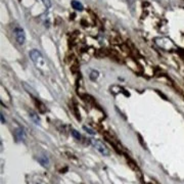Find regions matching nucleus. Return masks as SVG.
<instances>
[{
    "mask_svg": "<svg viewBox=\"0 0 184 184\" xmlns=\"http://www.w3.org/2000/svg\"><path fill=\"white\" fill-rule=\"evenodd\" d=\"M97 77H98V72H96V71H92L91 74H90V79H92V80H95Z\"/></svg>",
    "mask_w": 184,
    "mask_h": 184,
    "instance_id": "10",
    "label": "nucleus"
},
{
    "mask_svg": "<svg viewBox=\"0 0 184 184\" xmlns=\"http://www.w3.org/2000/svg\"><path fill=\"white\" fill-rule=\"evenodd\" d=\"M38 160H39V163L41 164L42 166H44V167H48L49 159H48L46 156H40V158L38 159Z\"/></svg>",
    "mask_w": 184,
    "mask_h": 184,
    "instance_id": "6",
    "label": "nucleus"
},
{
    "mask_svg": "<svg viewBox=\"0 0 184 184\" xmlns=\"http://www.w3.org/2000/svg\"><path fill=\"white\" fill-rule=\"evenodd\" d=\"M15 36L16 42H18L19 45L25 44V42H26V34H25V31L22 28H19V27L15 28Z\"/></svg>",
    "mask_w": 184,
    "mask_h": 184,
    "instance_id": "3",
    "label": "nucleus"
},
{
    "mask_svg": "<svg viewBox=\"0 0 184 184\" xmlns=\"http://www.w3.org/2000/svg\"><path fill=\"white\" fill-rule=\"evenodd\" d=\"M30 58H31L33 62H34L38 68L41 69L45 66L44 58H43V55L41 54V52L38 51L37 49H32L31 51H30Z\"/></svg>",
    "mask_w": 184,
    "mask_h": 184,
    "instance_id": "1",
    "label": "nucleus"
},
{
    "mask_svg": "<svg viewBox=\"0 0 184 184\" xmlns=\"http://www.w3.org/2000/svg\"><path fill=\"white\" fill-rule=\"evenodd\" d=\"M30 116H31V119L34 121L36 124H39V122H40V119H39V117L36 115L35 113H30Z\"/></svg>",
    "mask_w": 184,
    "mask_h": 184,
    "instance_id": "8",
    "label": "nucleus"
},
{
    "mask_svg": "<svg viewBox=\"0 0 184 184\" xmlns=\"http://www.w3.org/2000/svg\"><path fill=\"white\" fill-rule=\"evenodd\" d=\"M84 130H85L86 132H88L89 134H91V135H95V134H96V133H95L94 131H93L92 129H89L88 127H86V126H84Z\"/></svg>",
    "mask_w": 184,
    "mask_h": 184,
    "instance_id": "11",
    "label": "nucleus"
},
{
    "mask_svg": "<svg viewBox=\"0 0 184 184\" xmlns=\"http://www.w3.org/2000/svg\"><path fill=\"white\" fill-rule=\"evenodd\" d=\"M15 140L18 141H24L26 139V132L23 128H18L15 130Z\"/></svg>",
    "mask_w": 184,
    "mask_h": 184,
    "instance_id": "4",
    "label": "nucleus"
},
{
    "mask_svg": "<svg viewBox=\"0 0 184 184\" xmlns=\"http://www.w3.org/2000/svg\"><path fill=\"white\" fill-rule=\"evenodd\" d=\"M91 143H92V145L94 146L102 156H109V150L108 148V146H106L102 141H100V140H96V139H92Z\"/></svg>",
    "mask_w": 184,
    "mask_h": 184,
    "instance_id": "2",
    "label": "nucleus"
},
{
    "mask_svg": "<svg viewBox=\"0 0 184 184\" xmlns=\"http://www.w3.org/2000/svg\"><path fill=\"white\" fill-rule=\"evenodd\" d=\"M1 122H2V123H4V122H5V119H4V115H3L2 113H1Z\"/></svg>",
    "mask_w": 184,
    "mask_h": 184,
    "instance_id": "13",
    "label": "nucleus"
},
{
    "mask_svg": "<svg viewBox=\"0 0 184 184\" xmlns=\"http://www.w3.org/2000/svg\"><path fill=\"white\" fill-rule=\"evenodd\" d=\"M71 5L74 9H76V11H82L83 9H84V6H83L82 3L77 1V0H73L71 2Z\"/></svg>",
    "mask_w": 184,
    "mask_h": 184,
    "instance_id": "5",
    "label": "nucleus"
},
{
    "mask_svg": "<svg viewBox=\"0 0 184 184\" xmlns=\"http://www.w3.org/2000/svg\"><path fill=\"white\" fill-rule=\"evenodd\" d=\"M36 105H37V106H38L39 110L41 113H45L46 112V106L43 105L42 102H40V101H38V100H36Z\"/></svg>",
    "mask_w": 184,
    "mask_h": 184,
    "instance_id": "7",
    "label": "nucleus"
},
{
    "mask_svg": "<svg viewBox=\"0 0 184 184\" xmlns=\"http://www.w3.org/2000/svg\"><path fill=\"white\" fill-rule=\"evenodd\" d=\"M41 1L44 3V5L46 6L47 8H49L50 6H51V2H50V0H41Z\"/></svg>",
    "mask_w": 184,
    "mask_h": 184,
    "instance_id": "12",
    "label": "nucleus"
},
{
    "mask_svg": "<svg viewBox=\"0 0 184 184\" xmlns=\"http://www.w3.org/2000/svg\"><path fill=\"white\" fill-rule=\"evenodd\" d=\"M72 135L75 137L76 139H78V140H80V139H82V136H81V134L77 131V130H73L72 131Z\"/></svg>",
    "mask_w": 184,
    "mask_h": 184,
    "instance_id": "9",
    "label": "nucleus"
}]
</instances>
